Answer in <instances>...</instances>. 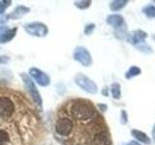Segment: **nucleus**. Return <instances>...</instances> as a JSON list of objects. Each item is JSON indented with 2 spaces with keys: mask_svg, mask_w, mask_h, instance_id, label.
<instances>
[{
  "mask_svg": "<svg viewBox=\"0 0 155 145\" xmlns=\"http://www.w3.org/2000/svg\"><path fill=\"white\" fill-rule=\"evenodd\" d=\"M153 137H154V140H155V126H154V129H153Z\"/></svg>",
  "mask_w": 155,
  "mask_h": 145,
  "instance_id": "bb28decb",
  "label": "nucleus"
},
{
  "mask_svg": "<svg viewBox=\"0 0 155 145\" xmlns=\"http://www.w3.org/2000/svg\"><path fill=\"white\" fill-rule=\"evenodd\" d=\"M128 121V116H127V112L125 110L121 111V124H126Z\"/></svg>",
  "mask_w": 155,
  "mask_h": 145,
  "instance_id": "4be33fe9",
  "label": "nucleus"
},
{
  "mask_svg": "<svg viewBox=\"0 0 155 145\" xmlns=\"http://www.w3.org/2000/svg\"><path fill=\"white\" fill-rule=\"evenodd\" d=\"M11 3L12 1H10V0H2V1H0V14L6 11L7 8L10 7Z\"/></svg>",
  "mask_w": 155,
  "mask_h": 145,
  "instance_id": "aec40b11",
  "label": "nucleus"
},
{
  "mask_svg": "<svg viewBox=\"0 0 155 145\" xmlns=\"http://www.w3.org/2000/svg\"><path fill=\"white\" fill-rule=\"evenodd\" d=\"M29 75L32 79L35 80L39 85H41L43 87H46L50 84L51 79L46 72H44L38 68H30L29 70Z\"/></svg>",
  "mask_w": 155,
  "mask_h": 145,
  "instance_id": "6e6552de",
  "label": "nucleus"
},
{
  "mask_svg": "<svg viewBox=\"0 0 155 145\" xmlns=\"http://www.w3.org/2000/svg\"><path fill=\"white\" fill-rule=\"evenodd\" d=\"M74 4H75V6L79 9L85 10L91 5V1H89V0H81V1H75Z\"/></svg>",
  "mask_w": 155,
  "mask_h": 145,
  "instance_id": "6ab92c4d",
  "label": "nucleus"
},
{
  "mask_svg": "<svg viewBox=\"0 0 155 145\" xmlns=\"http://www.w3.org/2000/svg\"><path fill=\"white\" fill-rule=\"evenodd\" d=\"M10 58L6 55H1L0 56V64H7L9 62Z\"/></svg>",
  "mask_w": 155,
  "mask_h": 145,
  "instance_id": "5701e85b",
  "label": "nucleus"
},
{
  "mask_svg": "<svg viewBox=\"0 0 155 145\" xmlns=\"http://www.w3.org/2000/svg\"><path fill=\"white\" fill-rule=\"evenodd\" d=\"M73 57L84 67H89L92 64V57L90 52L84 47H77L73 53Z\"/></svg>",
  "mask_w": 155,
  "mask_h": 145,
  "instance_id": "423d86ee",
  "label": "nucleus"
},
{
  "mask_svg": "<svg viewBox=\"0 0 155 145\" xmlns=\"http://www.w3.org/2000/svg\"><path fill=\"white\" fill-rule=\"evenodd\" d=\"M29 11H30V9H29V8L21 5V6H18L16 9H15L14 12L10 14L9 17L12 18L13 19H18V18H21V17H23L24 14H26L27 13H29Z\"/></svg>",
  "mask_w": 155,
  "mask_h": 145,
  "instance_id": "4468645a",
  "label": "nucleus"
},
{
  "mask_svg": "<svg viewBox=\"0 0 155 145\" xmlns=\"http://www.w3.org/2000/svg\"><path fill=\"white\" fill-rule=\"evenodd\" d=\"M153 39H154V40H155V36H154V37H153Z\"/></svg>",
  "mask_w": 155,
  "mask_h": 145,
  "instance_id": "cd10ccee",
  "label": "nucleus"
},
{
  "mask_svg": "<svg viewBox=\"0 0 155 145\" xmlns=\"http://www.w3.org/2000/svg\"><path fill=\"white\" fill-rule=\"evenodd\" d=\"M93 145H111V138L107 130H101L94 134L92 137Z\"/></svg>",
  "mask_w": 155,
  "mask_h": 145,
  "instance_id": "1a4fd4ad",
  "label": "nucleus"
},
{
  "mask_svg": "<svg viewBox=\"0 0 155 145\" xmlns=\"http://www.w3.org/2000/svg\"><path fill=\"white\" fill-rule=\"evenodd\" d=\"M40 129V118L21 92L0 87V145H29Z\"/></svg>",
  "mask_w": 155,
  "mask_h": 145,
  "instance_id": "f257e3e1",
  "label": "nucleus"
},
{
  "mask_svg": "<svg viewBox=\"0 0 155 145\" xmlns=\"http://www.w3.org/2000/svg\"><path fill=\"white\" fill-rule=\"evenodd\" d=\"M143 13L149 18H155V6L154 5H147L143 9Z\"/></svg>",
  "mask_w": 155,
  "mask_h": 145,
  "instance_id": "a211bd4d",
  "label": "nucleus"
},
{
  "mask_svg": "<svg viewBox=\"0 0 155 145\" xmlns=\"http://www.w3.org/2000/svg\"><path fill=\"white\" fill-rule=\"evenodd\" d=\"M140 72H142V70L140 69L139 67L137 66H131L130 69L127 71V72H126V79H132V77H135L139 75H140Z\"/></svg>",
  "mask_w": 155,
  "mask_h": 145,
  "instance_id": "f3484780",
  "label": "nucleus"
},
{
  "mask_svg": "<svg viewBox=\"0 0 155 145\" xmlns=\"http://www.w3.org/2000/svg\"><path fill=\"white\" fill-rule=\"evenodd\" d=\"M107 89H108V88H104V90H103V94L104 95H108V92H107Z\"/></svg>",
  "mask_w": 155,
  "mask_h": 145,
  "instance_id": "a878e982",
  "label": "nucleus"
},
{
  "mask_svg": "<svg viewBox=\"0 0 155 145\" xmlns=\"http://www.w3.org/2000/svg\"><path fill=\"white\" fill-rule=\"evenodd\" d=\"M107 23L115 29H120L124 25V18L120 14H114L107 18Z\"/></svg>",
  "mask_w": 155,
  "mask_h": 145,
  "instance_id": "9b49d317",
  "label": "nucleus"
},
{
  "mask_svg": "<svg viewBox=\"0 0 155 145\" xmlns=\"http://www.w3.org/2000/svg\"><path fill=\"white\" fill-rule=\"evenodd\" d=\"M25 30L29 35L34 37H46L48 33V26L42 22H31L24 25Z\"/></svg>",
  "mask_w": 155,
  "mask_h": 145,
  "instance_id": "0eeeda50",
  "label": "nucleus"
},
{
  "mask_svg": "<svg viewBox=\"0 0 155 145\" xmlns=\"http://www.w3.org/2000/svg\"><path fill=\"white\" fill-rule=\"evenodd\" d=\"M21 77L24 85H25V88L28 91L29 96H30L31 99L33 100L34 104L39 106H42V104H43L42 97H41L40 93H39V91L37 89L35 83H34V81L32 80V79L27 74H25V72H21Z\"/></svg>",
  "mask_w": 155,
  "mask_h": 145,
  "instance_id": "20e7f679",
  "label": "nucleus"
},
{
  "mask_svg": "<svg viewBox=\"0 0 155 145\" xmlns=\"http://www.w3.org/2000/svg\"><path fill=\"white\" fill-rule=\"evenodd\" d=\"M95 29V24L94 23H90V24H87L84 28V34L85 35H90V34L93 33Z\"/></svg>",
  "mask_w": 155,
  "mask_h": 145,
  "instance_id": "412c9836",
  "label": "nucleus"
},
{
  "mask_svg": "<svg viewBox=\"0 0 155 145\" xmlns=\"http://www.w3.org/2000/svg\"><path fill=\"white\" fill-rule=\"evenodd\" d=\"M75 83L80 87L81 89L90 94H96L98 91V87L95 82L90 79L88 76L84 74H78L75 76Z\"/></svg>",
  "mask_w": 155,
  "mask_h": 145,
  "instance_id": "39448f33",
  "label": "nucleus"
},
{
  "mask_svg": "<svg viewBox=\"0 0 155 145\" xmlns=\"http://www.w3.org/2000/svg\"><path fill=\"white\" fill-rule=\"evenodd\" d=\"M75 145H81V144H75Z\"/></svg>",
  "mask_w": 155,
  "mask_h": 145,
  "instance_id": "c85d7f7f",
  "label": "nucleus"
},
{
  "mask_svg": "<svg viewBox=\"0 0 155 145\" xmlns=\"http://www.w3.org/2000/svg\"><path fill=\"white\" fill-rule=\"evenodd\" d=\"M55 133L61 137H68L73 134L75 129V124L73 120L65 114H61L55 122Z\"/></svg>",
  "mask_w": 155,
  "mask_h": 145,
  "instance_id": "7ed1b4c3",
  "label": "nucleus"
},
{
  "mask_svg": "<svg viewBox=\"0 0 155 145\" xmlns=\"http://www.w3.org/2000/svg\"><path fill=\"white\" fill-rule=\"evenodd\" d=\"M98 108H99V109L102 111V112H104V111H106L107 109H108V106H107L105 104H99Z\"/></svg>",
  "mask_w": 155,
  "mask_h": 145,
  "instance_id": "b1692460",
  "label": "nucleus"
},
{
  "mask_svg": "<svg viewBox=\"0 0 155 145\" xmlns=\"http://www.w3.org/2000/svg\"><path fill=\"white\" fill-rule=\"evenodd\" d=\"M63 114L70 117L74 123L86 125L96 118L97 111L91 102L75 99L66 104V112Z\"/></svg>",
  "mask_w": 155,
  "mask_h": 145,
  "instance_id": "f03ea898",
  "label": "nucleus"
},
{
  "mask_svg": "<svg viewBox=\"0 0 155 145\" xmlns=\"http://www.w3.org/2000/svg\"><path fill=\"white\" fill-rule=\"evenodd\" d=\"M17 31H18V29L15 27L13 29H8L7 31L2 33L1 35H0V44H6L10 41H12L15 38V36H16Z\"/></svg>",
  "mask_w": 155,
  "mask_h": 145,
  "instance_id": "ddd939ff",
  "label": "nucleus"
},
{
  "mask_svg": "<svg viewBox=\"0 0 155 145\" xmlns=\"http://www.w3.org/2000/svg\"><path fill=\"white\" fill-rule=\"evenodd\" d=\"M110 92L111 95H113V98L114 100H119L121 97V87L120 84L117 82H114V83L111 84L110 86Z\"/></svg>",
  "mask_w": 155,
  "mask_h": 145,
  "instance_id": "dca6fc26",
  "label": "nucleus"
},
{
  "mask_svg": "<svg viewBox=\"0 0 155 145\" xmlns=\"http://www.w3.org/2000/svg\"><path fill=\"white\" fill-rule=\"evenodd\" d=\"M126 145H142L140 142H138V141H130L129 143H127Z\"/></svg>",
  "mask_w": 155,
  "mask_h": 145,
  "instance_id": "393cba45",
  "label": "nucleus"
},
{
  "mask_svg": "<svg viewBox=\"0 0 155 145\" xmlns=\"http://www.w3.org/2000/svg\"><path fill=\"white\" fill-rule=\"evenodd\" d=\"M127 3H128L127 0H114V1L110 3V8L111 11L117 12V11H120L121 9H123L126 5H127Z\"/></svg>",
  "mask_w": 155,
  "mask_h": 145,
  "instance_id": "2eb2a0df",
  "label": "nucleus"
},
{
  "mask_svg": "<svg viewBox=\"0 0 155 145\" xmlns=\"http://www.w3.org/2000/svg\"><path fill=\"white\" fill-rule=\"evenodd\" d=\"M147 37V34L142 31V30H137L133 32V34H131L130 38H129V41L131 42V44H133L135 47H140V45L144 44V40L145 38Z\"/></svg>",
  "mask_w": 155,
  "mask_h": 145,
  "instance_id": "9d476101",
  "label": "nucleus"
},
{
  "mask_svg": "<svg viewBox=\"0 0 155 145\" xmlns=\"http://www.w3.org/2000/svg\"><path fill=\"white\" fill-rule=\"evenodd\" d=\"M131 134H132L133 137L138 140V142H142V143H144V144H149L150 143V138L149 137L144 134L142 130H131Z\"/></svg>",
  "mask_w": 155,
  "mask_h": 145,
  "instance_id": "f8f14e48",
  "label": "nucleus"
}]
</instances>
